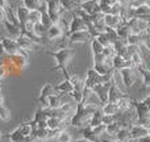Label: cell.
<instances>
[{
	"label": "cell",
	"mask_w": 150,
	"mask_h": 142,
	"mask_svg": "<svg viewBox=\"0 0 150 142\" xmlns=\"http://www.w3.org/2000/svg\"><path fill=\"white\" fill-rule=\"evenodd\" d=\"M0 105H4V96L0 93Z\"/></svg>",
	"instance_id": "60d3db41"
},
{
	"label": "cell",
	"mask_w": 150,
	"mask_h": 142,
	"mask_svg": "<svg viewBox=\"0 0 150 142\" xmlns=\"http://www.w3.org/2000/svg\"><path fill=\"white\" fill-rule=\"evenodd\" d=\"M79 30H88L87 24L74 13V17H73V20H71V24H70V26H69V30H67V33H66V36H69V34H71V33H75V32H79Z\"/></svg>",
	"instance_id": "30bf717a"
},
{
	"label": "cell",
	"mask_w": 150,
	"mask_h": 142,
	"mask_svg": "<svg viewBox=\"0 0 150 142\" xmlns=\"http://www.w3.org/2000/svg\"><path fill=\"white\" fill-rule=\"evenodd\" d=\"M55 92L57 93H70V92H73V90H74V87H73V84H71V82L69 79H65L63 82H61L58 85H55Z\"/></svg>",
	"instance_id": "d6986e66"
},
{
	"label": "cell",
	"mask_w": 150,
	"mask_h": 142,
	"mask_svg": "<svg viewBox=\"0 0 150 142\" xmlns=\"http://www.w3.org/2000/svg\"><path fill=\"white\" fill-rule=\"evenodd\" d=\"M0 120H3V121L11 120V112L5 105H0Z\"/></svg>",
	"instance_id": "d590c367"
},
{
	"label": "cell",
	"mask_w": 150,
	"mask_h": 142,
	"mask_svg": "<svg viewBox=\"0 0 150 142\" xmlns=\"http://www.w3.org/2000/svg\"><path fill=\"white\" fill-rule=\"evenodd\" d=\"M69 40V44H84V42L91 41V34L88 30H79L66 36Z\"/></svg>",
	"instance_id": "52a82bcc"
},
{
	"label": "cell",
	"mask_w": 150,
	"mask_h": 142,
	"mask_svg": "<svg viewBox=\"0 0 150 142\" xmlns=\"http://www.w3.org/2000/svg\"><path fill=\"white\" fill-rule=\"evenodd\" d=\"M116 33H117V36H119V38L128 40V37L132 34V30H130V28H129V25H128V24L121 23L116 28Z\"/></svg>",
	"instance_id": "44dd1931"
},
{
	"label": "cell",
	"mask_w": 150,
	"mask_h": 142,
	"mask_svg": "<svg viewBox=\"0 0 150 142\" xmlns=\"http://www.w3.org/2000/svg\"><path fill=\"white\" fill-rule=\"evenodd\" d=\"M142 91L145 92V96H150V82L142 83ZM144 96V97H145Z\"/></svg>",
	"instance_id": "74e56055"
},
{
	"label": "cell",
	"mask_w": 150,
	"mask_h": 142,
	"mask_svg": "<svg viewBox=\"0 0 150 142\" xmlns=\"http://www.w3.org/2000/svg\"><path fill=\"white\" fill-rule=\"evenodd\" d=\"M130 140V134H129V128H121L116 134V141L119 142H127Z\"/></svg>",
	"instance_id": "4dcf8cb0"
},
{
	"label": "cell",
	"mask_w": 150,
	"mask_h": 142,
	"mask_svg": "<svg viewBox=\"0 0 150 142\" xmlns=\"http://www.w3.org/2000/svg\"><path fill=\"white\" fill-rule=\"evenodd\" d=\"M120 129H121V125H120L117 121H113L112 124L105 125V133L108 136H111V137H113L115 140H116V134Z\"/></svg>",
	"instance_id": "d4e9b609"
},
{
	"label": "cell",
	"mask_w": 150,
	"mask_h": 142,
	"mask_svg": "<svg viewBox=\"0 0 150 142\" xmlns=\"http://www.w3.org/2000/svg\"><path fill=\"white\" fill-rule=\"evenodd\" d=\"M0 44H1L3 50H4V53L7 55L17 54V53L20 52V47H18L15 38H11V37H8V36L0 34Z\"/></svg>",
	"instance_id": "3957f363"
},
{
	"label": "cell",
	"mask_w": 150,
	"mask_h": 142,
	"mask_svg": "<svg viewBox=\"0 0 150 142\" xmlns=\"http://www.w3.org/2000/svg\"><path fill=\"white\" fill-rule=\"evenodd\" d=\"M21 1H23L24 7L28 8L29 11H32V9H38L42 0H21Z\"/></svg>",
	"instance_id": "d6a6232c"
},
{
	"label": "cell",
	"mask_w": 150,
	"mask_h": 142,
	"mask_svg": "<svg viewBox=\"0 0 150 142\" xmlns=\"http://www.w3.org/2000/svg\"><path fill=\"white\" fill-rule=\"evenodd\" d=\"M100 109H101V112H103L104 116H116V114H119V113H120L117 104H115V103H109V101L104 103L103 105L100 107Z\"/></svg>",
	"instance_id": "2e32d148"
},
{
	"label": "cell",
	"mask_w": 150,
	"mask_h": 142,
	"mask_svg": "<svg viewBox=\"0 0 150 142\" xmlns=\"http://www.w3.org/2000/svg\"><path fill=\"white\" fill-rule=\"evenodd\" d=\"M41 18H42V13L40 9H32L29 11L28 13V21H30L32 24H37V23H41Z\"/></svg>",
	"instance_id": "83f0119b"
},
{
	"label": "cell",
	"mask_w": 150,
	"mask_h": 142,
	"mask_svg": "<svg viewBox=\"0 0 150 142\" xmlns=\"http://www.w3.org/2000/svg\"><path fill=\"white\" fill-rule=\"evenodd\" d=\"M62 104V93H53L47 97V109H59Z\"/></svg>",
	"instance_id": "9a60e30c"
},
{
	"label": "cell",
	"mask_w": 150,
	"mask_h": 142,
	"mask_svg": "<svg viewBox=\"0 0 150 142\" xmlns=\"http://www.w3.org/2000/svg\"><path fill=\"white\" fill-rule=\"evenodd\" d=\"M90 45H91V50H92V55H95V54H103L104 46L96 38H91Z\"/></svg>",
	"instance_id": "1f68e13d"
},
{
	"label": "cell",
	"mask_w": 150,
	"mask_h": 142,
	"mask_svg": "<svg viewBox=\"0 0 150 142\" xmlns=\"http://www.w3.org/2000/svg\"><path fill=\"white\" fill-rule=\"evenodd\" d=\"M96 40H98V41L100 42V44L103 45L104 47H107V46H109V45H112L111 40H109V37H108V34H107V33H101V34H99V36L96 37Z\"/></svg>",
	"instance_id": "8d00e7d4"
},
{
	"label": "cell",
	"mask_w": 150,
	"mask_h": 142,
	"mask_svg": "<svg viewBox=\"0 0 150 142\" xmlns=\"http://www.w3.org/2000/svg\"><path fill=\"white\" fill-rule=\"evenodd\" d=\"M8 138L11 140V142H32V140H33L32 137H25V136H23L17 128L13 129L11 133H8Z\"/></svg>",
	"instance_id": "ac0fdd59"
},
{
	"label": "cell",
	"mask_w": 150,
	"mask_h": 142,
	"mask_svg": "<svg viewBox=\"0 0 150 142\" xmlns=\"http://www.w3.org/2000/svg\"><path fill=\"white\" fill-rule=\"evenodd\" d=\"M28 13H29V9L24 7L23 4L16 8V17H17V21L20 24V28H23L28 23Z\"/></svg>",
	"instance_id": "5bb4252c"
},
{
	"label": "cell",
	"mask_w": 150,
	"mask_h": 142,
	"mask_svg": "<svg viewBox=\"0 0 150 142\" xmlns=\"http://www.w3.org/2000/svg\"><path fill=\"white\" fill-rule=\"evenodd\" d=\"M69 80L71 82V84H73L74 90L83 91V88H84V79H82V78L78 76V75H70Z\"/></svg>",
	"instance_id": "484cf974"
},
{
	"label": "cell",
	"mask_w": 150,
	"mask_h": 142,
	"mask_svg": "<svg viewBox=\"0 0 150 142\" xmlns=\"http://www.w3.org/2000/svg\"><path fill=\"white\" fill-rule=\"evenodd\" d=\"M17 129L20 130L21 134L25 136V137H30V136H32V132H33V126H32L30 121H24V122H21V124L17 126Z\"/></svg>",
	"instance_id": "4316f807"
},
{
	"label": "cell",
	"mask_w": 150,
	"mask_h": 142,
	"mask_svg": "<svg viewBox=\"0 0 150 142\" xmlns=\"http://www.w3.org/2000/svg\"><path fill=\"white\" fill-rule=\"evenodd\" d=\"M4 18H7V11H5V7L0 5V23H3Z\"/></svg>",
	"instance_id": "f35d334b"
},
{
	"label": "cell",
	"mask_w": 150,
	"mask_h": 142,
	"mask_svg": "<svg viewBox=\"0 0 150 142\" xmlns=\"http://www.w3.org/2000/svg\"><path fill=\"white\" fill-rule=\"evenodd\" d=\"M137 142H150V136H145V137L140 138Z\"/></svg>",
	"instance_id": "ab89813d"
},
{
	"label": "cell",
	"mask_w": 150,
	"mask_h": 142,
	"mask_svg": "<svg viewBox=\"0 0 150 142\" xmlns=\"http://www.w3.org/2000/svg\"><path fill=\"white\" fill-rule=\"evenodd\" d=\"M61 4H62V7L65 8L66 11H69V12H75V11L79 8V4H78L75 0H59Z\"/></svg>",
	"instance_id": "f546056e"
},
{
	"label": "cell",
	"mask_w": 150,
	"mask_h": 142,
	"mask_svg": "<svg viewBox=\"0 0 150 142\" xmlns=\"http://www.w3.org/2000/svg\"><path fill=\"white\" fill-rule=\"evenodd\" d=\"M3 26H4V29L7 30L8 33V37H11V38H17L18 36L21 34V28L18 25H16V24H13L12 21H9L8 18H4V21H3Z\"/></svg>",
	"instance_id": "8fae6325"
},
{
	"label": "cell",
	"mask_w": 150,
	"mask_h": 142,
	"mask_svg": "<svg viewBox=\"0 0 150 142\" xmlns=\"http://www.w3.org/2000/svg\"><path fill=\"white\" fill-rule=\"evenodd\" d=\"M130 62L133 63V67H141L144 63V59L142 57H141L140 52H136L134 54L130 55Z\"/></svg>",
	"instance_id": "e575fe53"
},
{
	"label": "cell",
	"mask_w": 150,
	"mask_h": 142,
	"mask_svg": "<svg viewBox=\"0 0 150 142\" xmlns=\"http://www.w3.org/2000/svg\"><path fill=\"white\" fill-rule=\"evenodd\" d=\"M3 137V133H1V130H0V138H1Z\"/></svg>",
	"instance_id": "bcb514c9"
},
{
	"label": "cell",
	"mask_w": 150,
	"mask_h": 142,
	"mask_svg": "<svg viewBox=\"0 0 150 142\" xmlns=\"http://www.w3.org/2000/svg\"><path fill=\"white\" fill-rule=\"evenodd\" d=\"M148 136H150V126L148 128Z\"/></svg>",
	"instance_id": "f6af8a7d"
},
{
	"label": "cell",
	"mask_w": 150,
	"mask_h": 142,
	"mask_svg": "<svg viewBox=\"0 0 150 142\" xmlns=\"http://www.w3.org/2000/svg\"><path fill=\"white\" fill-rule=\"evenodd\" d=\"M121 23L122 21H121V18H120L119 15H112V13H107V15H104V24H105L107 28L116 29Z\"/></svg>",
	"instance_id": "4fadbf2b"
},
{
	"label": "cell",
	"mask_w": 150,
	"mask_h": 142,
	"mask_svg": "<svg viewBox=\"0 0 150 142\" xmlns=\"http://www.w3.org/2000/svg\"><path fill=\"white\" fill-rule=\"evenodd\" d=\"M101 83H103V75H99L93 69H88L86 79H84V87L92 90L95 85L101 84Z\"/></svg>",
	"instance_id": "5b68a950"
},
{
	"label": "cell",
	"mask_w": 150,
	"mask_h": 142,
	"mask_svg": "<svg viewBox=\"0 0 150 142\" xmlns=\"http://www.w3.org/2000/svg\"><path fill=\"white\" fill-rule=\"evenodd\" d=\"M80 133H82L83 138H86V140H88L91 142L100 141V138L95 134V132H93V129L91 126H86V128H83V129H80Z\"/></svg>",
	"instance_id": "7402d4cb"
},
{
	"label": "cell",
	"mask_w": 150,
	"mask_h": 142,
	"mask_svg": "<svg viewBox=\"0 0 150 142\" xmlns=\"http://www.w3.org/2000/svg\"><path fill=\"white\" fill-rule=\"evenodd\" d=\"M129 134H130V140L138 141L140 138L148 136V128L142 126V125H132L129 128Z\"/></svg>",
	"instance_id": "7c38bea8"
},
{
	"label": "cell",
	"mask_w": 150,
	"mask_h": 142,
	"mask_svg": "<svg viewBox=\"0 0 150 142\" xmlns=\"http://www.w3.org/2000/svg\"><path fill=\"white\" fill-rule=\"evenodd\" d=\"M112 84H113L117 90L121 91L124 95H128L129 90H128V87L125 85L124 78H122L121 71H120V70H113V75H112Z\"/></svg>",
	"instance_id": "9c48e42d"
},
{
	"label": "cell",
	"mask_w": 150,
	"mask_h": 142,
	"mask_svg": "<svg viewBox=\"0 0 150 142\" xmlns=\"http://www.w3.org/2000/svg\"><path fill=\"white\" fill-rule=\"evenodd\" d=\"M122 96H124V93H122L120 90H117L113 84L109 87V90H108V101H109V103H115V104H116L117 101L122 97Z\"/></svg>",
	"instance_id": "ffe728a7"
},
{
	"label": "cell",
	"mask_w": 150,
	"mask_h": 142,
	"mask_svg": "<svg viewBox=\"0 0 150 142\" xmlns=\"http://www.w3.org/2000/svg\"><path fill=\"white\" fill-rule=\"evenodd\" d=\"M47 55H52L55 59V67H53V71H61L63 74V76L66 79L70 78V74L67 71V65L70 63V61L73 59L74 57V50L70 49V47H63V49H58L57 52H49L46 50Z\"/></svg>",
	"instance_id": "6da1fadb"
},
{
	"label": "cell",
	"mask_w": 150,
	"mask_h": 142,
	"mask_svg": "<svg viewBox=\"0 0 150 142\" xmlns=\"http://www.w3.org/2000/svg\"><path fill=\"white\" fill-rule=\"evenodd\" d=\"M46 32H47V28L44 25V24H41V23L34 24L33 33L36 34L37 37H40V38H45V37H46Z\"/></svg>",
	"instance_id": "f1b7e54d"
},
{
	"label": "cell",
	"mask_w": 150,
	"mask_h": 142,
	"mask_svg": "<svg viewBox=\"0 0 150 142\" xmlns=\"http://www.w3.org/2000/svg\"><path fill=\"white\" fill-rule=\"evenodd\" d=\"M75 1H76L78 4H82V3H83V1H86V0H75Z\"/></svg>",
	"instance_id": "7bdbcfd3"
},
{
	"label": "cell",
	"mask_w": 150,
	"mask_h": 142,
	"mask_svg": "<svg viewBox=\"0 0 150 142\" xmlns=\"http://www.w3.org/2000/svg\"><path fill=\"white\" fill-rule=\"evenodd\" d=\"M63 120L59 119L57 116H49V119L46 120V125H47V129H61V124H62ZM62 130V129H61Z\"/></svg>",
	"instance_id": "cb8c5ba5"
},
{
	"label": "cell",
	"mask_w": 150,
	"mask_h": 142,
	"mask_svg": "<svg viewBox=\"0 0 150 142\" xmlns=\"http://www.w3.org/2000/svg\"><path fill=\"white\" fill-rule=\"evenodd\" d=\"M16 42H17L18 47L25 50V52H36V50H38L40 47H41L40 44H36L34 41H32L29 37L24 36V34H20V36L16 38Z\"/></svg>",
	"instance_id": "277c9868"
},
{
	"label": "cell",
	"mask_w": 150,
	"mask_h": 142,
	"mask_svg": "<svg viewBox=\"0 0 150 142\" xmlns=\"http://www.w3.org/2000/svg\"><path fill=\"white\" fill-rule=\"evenodd\" d=\"M103 117H104V114H103V112H101V109L100 108L96 109V111L92 113V116H91L90 126L95 128V126H98V125L103 124Z\"/></svg>",
	"instance_id": "603a6c76"
},
{
	"label": "cell",
	"mask_w": 150,
	"mask_h": 142,
	"mask_svg": "<svg viewBox=\"0 0 150 142\" xmlns=\"http://www.w3.org/2000/svg\"><path fill=\"white\" fill-rule=\"evenodd\" d=\"M128 1H129V0H128Z\"/></svg>",
	"instance_id": "7dc6e473"
},
{
	"label": "cell",
	"mask_w": 150,
	"mask_h": 142,
	"mask_svg": "<svg viewBox=\"0 0 150 142\" xmlns=\"http://www.w3.org/2000/svg\"><path fill=\"white\" fill-rule=\"evenodd\" d=\"M55 140H57V142H73V137H71V133L67 129H65L61 130V133Z\"/></svg>",
	"instance_id": "836d02e7"
},
{
	"label": "cell",
	"mask_w": 150,
	"mask_h": 142,
	"mask_svg": "<svg viewBox=\"0 0 150 142\" xmlns=\"http://www.w3.org/2000/svg\"><path fill=\"white\" fill-rule=\"evenodd\" d=\"M116 104H117V107H119L120 113H122V112H128L133 108V100L128 95H124Z\"/></svg>",
	"instance_id": "e0dca14e"
},
{
	"label": "cell",
	"mask_w": 150,
	"mask_h": 142,
	"mask_svg": "<svg viewBox=\"0 0 150 142\" xmlns=\"http://www.w3.org/2000/svg\"><path fill=\"white\" fill-rule=\"evenodd\" d=\"M73 142H91V141H88V140H86V138H82V140H73Z\"/></svg>",
	"instance_id": "b9f144b4"
},
{
	"label": "cell",
	"mask_w": 150,
	"mask_h": 142,
	"mask_svg": "<svg viewBox=\"0 0 150 142\" xmlns=\"http://www.w3.org/2000/svg\"><path fill=\"white\" fill-rule=\"evenodd\" d=\"M46 5H47V15H49L52 23L58 24L61 16L66 9L62 7L59 0H46Z\"/></svg>",
	"instance_id": "7a4b0ae2"
},
{
	"label": "cell",
	"mask_w": 150,
	"mask_h": 142,
	"mask_svg": "<svg viewBox=\"0 0 150 142\" xmlns=\"http://www.w3.org/2000/svg\"><path fill=\"white\" fill-rule=\"evenodd\" d=\"M0 93H1V79H0Z\"/></svg>",
	"instance_id": "ee69618b"
},
{
	"label": "cell",
	"mask_w": 150,
	"mask_h": 142,
	"mask_svg": "<svg viewBox=\"0 0 150 142\" xmlns=\"http://www.w3.org/2000/svg\"><path fill=\"white\" fill-rule=\"evenodd\" d=\"M65 37V30L61 28L58 24H52V25L47 28L46 32V37L45 38L47 41H55V40H59Z\"/></svg>",
	"instance_id": "ba28073f"
},
{
	"label": "cell",
	"mask_w": 150,
	"mask_h": 142,
	"mask_svg": "<svg viewBox=\"0 0 150 142\" xmlns=\"http://www.w3.org/2000/svg\"><path fill=\"white\" fill-rule=\"evenodd\" d=\"M53 93H55V88H54V85L50 84V83H46V84L41 88L40 95H38V97H37V101L41 104L42 108L47 109V97H49L50 95H53Z\"/></svg>",
	"instance_id": "8992f818"
}]
</instances>
